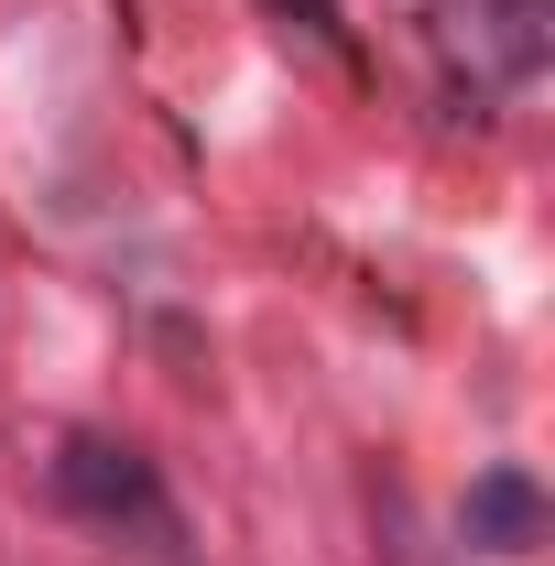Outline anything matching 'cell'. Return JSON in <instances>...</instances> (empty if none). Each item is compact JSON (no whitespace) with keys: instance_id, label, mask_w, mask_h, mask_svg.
<instances>
[{"instance_id":"cell-1","label":"cell","mask_w":555,"mask_h":566,"mask_svg":"<svg viewBox=\"0 0 555 566\" xmlns=\"http://www.w3.org/2000/svg\"><path fill=\"white\" fill-rule=\"evenodd\" d=\"M55 501L76 523H98V534H175L164 480H153V458L132 436H66L55 447Z\"/></svg>"},{"instance_id":"cell-2","label":"cell","mask_w":555,"mask_h":566,"mask_svg":"<svg viewBox=\"0 0 555 566\" xmlns=\"http://www.w3.org/2000/svg\"><path fill=\"white\" fill-rule=\"evenodd\" d=\"M458 534H469L480 556H534V545H545V491H534V469H480L469 501H458Z\"/></svg>"},{"instance_id":"cell-3","label":"cell","mask_w":555,"mask_h":566,"mask_svg":"<svg viewBox=\"0 0 555 566\" xmlns=\"http://www.w3.org/2000/svg\"><path fill=\"white\" fill-rule=\"evenodd\" d=\"M294 33H316V44H338V0H273Z\"/></svg>"}]
</instances>
